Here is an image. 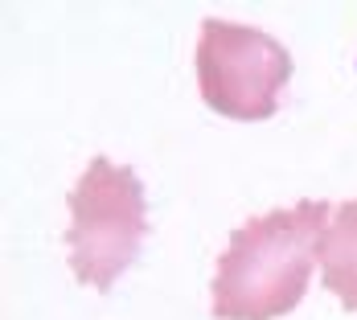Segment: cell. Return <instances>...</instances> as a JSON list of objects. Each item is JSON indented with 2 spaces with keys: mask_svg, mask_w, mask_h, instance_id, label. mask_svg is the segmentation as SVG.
<instances>
[{
  "mask_svg": "<svg viewBox=\"0 0 357 320\" xmlns=\"http://www.w3.org/2000/svg\"><path fill=\"white\" fill-rule=\"evenodd\" d=\"M333 218L328 201H296L291 210L247 218L214 267L218 320H275L287 317L312 280V259Z\"/></svg>",
  "mask_w": 357,
  "mask_h": 320,
  "instance_id": "cell-1",
  "label": "cell"
},
{
  "mask_svg": "<svg viewBox=\"0 0 357 320\" xmlns=\"http://www.w3.org/2000/svg\"><path fill=\"white\" fill-rule=\"evenodd\" d=\"M66 206H70V230H66L70 271L82 284L111 291V284L136 263L148 234L144 181L136 177V169L95 156L86 173L74 181Z\"/></svg>",
  "mask_w": 357,
  "mask_h": 320,
  "instance_id": "cell-2",
  "label": "cell"
},
{
  "mask_svg": "<svg viewBox=\"0 0 357 320\" xmlns=\"http://www.w3.org/2000/svg\"><path fill=\"white\" fill-rule=\"evenodd\" d=\"M291 78V54L255 25L206 17L197 29V86L214 115L267 119Z\"/></svg>",
  "mask_w": 357,
  "mask_h": 320,
  "instance_id": "cell-3",
  "label": "cell"
},
{
  "mask_svg": "<svg viewBox=\"0 0 357 320\" xmlns=\"http://www.w3.org/2000/svg\"><path fill=\"white\" fill-rule=\"evenodd\" d=\"M321 284L345 304V312H357V197L341 201L321 234Z\"/></svg>",
  "mask_w": 357,
  "mask_h": 320,
  "instance_id": "cell-4",
  "label": "cell"
}]
</instances>
